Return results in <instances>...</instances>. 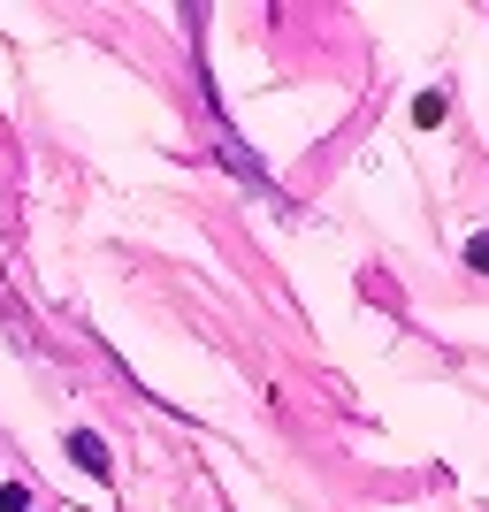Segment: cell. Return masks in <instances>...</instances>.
Instances as JSON below:
<instances>
[{
	"instance_id": "1",
	"label": "cell",
	"mask_w": 489,
	"mask_h": 512,
	"mask_svg": "<svg viewBox=\"0 0 489 512\" xmlns=\"http://www.w3.org/2000/svg\"><path fill=\"white\" fill-rule=\"evenodd\" d=\"M69 451H77L92 474H107V444H100V436H85V428H77V436H69Z\"/></svg>"
},
{
	"instance_id": "2",
	"label": "cell",
	"mask_w": 489,
	"mask_h": 512,
	"mask_svg": "<svg viewBox=\"0 0 489 512\" xmlns=\"http://www.w3.org/2000/svg\"><path fill=\"white\" fill-rule=\"evenodd\" d=\"M467 260H474V268H489V237H474V245H467Z\"/></svg>"
}]
</instances>
